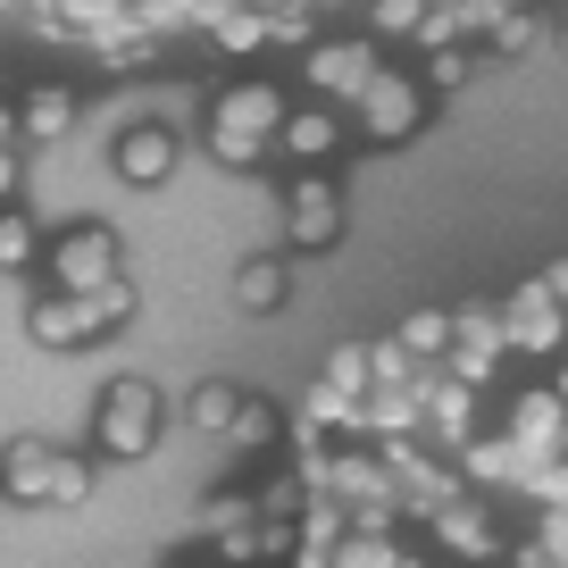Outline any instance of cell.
<instances>
[{
    "instance_id": "obj_1",
    "label": "cell",
    "mask_w": 568,
    "mask_h": 568,
    "mask_svg": "<svg viewBox=\"0 0 568 568\" xmlns=\"http://www.w3.org/2000/svg\"><path fill=\"white\" fill-rule=\"evenodd\" d=\"M125 318H134V284L109 276L101 293H51L26 326H34V343H51V352H75V343L109 335V326H125Z\"/></svg>"
},
{
    "instance_id": "obj_2",
    "label": "cell",
    "mask_w": 568,
    "mask_h": 568,
    "mask_svg": "<svg viewBox=\"0 0 568 568\" xmlns=\"http://www.w3.org/2000/svg\"><path fill=\"white\" fill-rule=\"evenodd\" d=\"M0 494L26 501V510H75V501L92 494V468L59 460L51 444H9V460H0Z\"/></svg>"
},
{
    "instance_id": "obj_3",
    "label": "cell",
    "mask_w": 568,
    "mask_h": 568,
    "mask_svg": "<svg viewBox=\"0 0 568 568\" xmlns=\"http://www.w3.org/2000/svg\"><path fill=\"white\" fill-rule=\"evenodd\" d=\"M160 444V385L151 376H118L101 393V452L109 460H142Z\"/></svg>"
},
{
    "instance_id": "obj_4",
    "label": "cell",
    "mask_w": 568,
    "mask_h": 568,
    "mask_svg": "<svg viewBox=\"0 0 568 568\" xmlns=\"http://www.w3.org/2000/svg\"><path fill=\"white\" fill-rule=\"evenodd\" d=\"M51 276H59V293H101V284L118 276V234L109 226H68L51 243Z\"/></svg>"
},
{
    "instance_id": "obj_5",
    "label": "cell",
    "mask_w": 568,
    "mask_h": 568,
    "mask_svg": "<svg viewBox=\"0 0 568 568\" xmlns=\"http://www.w3.org/2000/svg\"><path fill=\"white\" fill-rule=\"evenodd\" d=\"M118 176L142 184V193L168 184V176H176V134H168V125H134V134L118 142Z\"/></svg>"
},
{
    "instance_id": "obj_6",
    "label": "cell",
    "mask_w": 568,
    "mask_h": 568,
    "mask_svg": "<svg viewBox=\"0 0 568 568\" xmlns=\"http://www.w3.org/2000/svg\"><path fill=\"white\" fill-rule=\"evenodd\" d=\"M359 101H368V142H402L409 125H418V109H426L418 84H402V75H376Z\"/></svg>"
},
{
    "instance_id": "obj_7",
    "label": "cell",
    "mask_w": 568,
    "mask_h": 568,
    "mask_svg": "<svg viewBox=\"0 0 568 568\" xmlns=\"http://www.w3.org/2000/svg\"><path fill=\"white\" fill-rule=\"evenodd\" d=\"M310 75H318L326 92H368L376 84V51L368 42H326V51L310 59Z\"/></svg>"
},
{
    "instance_id": "obj_8",
    "label": "cell",
    "mask_w": 568,
    "mask_h": 568,
    "mask_svg": "<svg viewBox=\"0 0 568 568\" xmlns=\"http://www.w3.org/2000/svg\"><path fill=\"white\" fill-rule=\"evenodd\" d=\"M267 125H284V101L267 84H243L217 101V134H267Z\"/></svg>"
},
{
    "instance_id": "obj_9",
    "label": "cell",
    "mask_w": 568,
    "mask_h": 568,
    "mask_svg": "<svg viewBox=\"0 0 568 568\" xmlns=\"http://www.w3.org/2000/svg\"><path fill=\"white\" fill-rule=\"evenodd\" d=\"M18 125H26V142H59V134L75 125V92H68V84H42V92H26Z\"/></svg>"
},
{
    "instance_id": "obj_10",
    "label": "cell",
    "mask_w": 568,
    "mask_h": 568,
    "mask_svg": "<svg viewBox=\"0 0 568 568\" xmlns=\"http://www.w3.org/2000/svg\"><path fill=\"white\" fill-rule=\"evenodd\" d=\"M335 226H343L335 193H326V184H293V234H302L310 251H326V243H335Z\"/></svg>"
},
{
    "instance_id": "obj_11",
    "label": "cell",
    "mask_w": 568,
    "mask_h": 568,
    "mask_svg": "<svg viewBox=\"0 0 568 568\" xmlns=\"http://www.w3.org/2000/svg\"><path fill=\"white\" fill-rule=\"evenodd\" d=\"M551 335H560V310H551V284H544V293H527V302H518L510 343H518V352H544Z\"/></svg>"
},
{
    "instance_id": "obj_12",
    "label": "cell",
    "mask_w": 568,
    "mask_h": 568,
    "mask_svg": "<svg viewBox=\"0 0 568 568\" xmlns=\"http://www.w3.org/2000/svg\"><path fill=\"white\" fill-rule=\"evenodd\" d=\"M560 409H568V402H551V393H527V402H518V444L551 452V444H560Z\"/></svg>"
},
{
    "instance_id": "obj_13",
    "label": "cell",
    "mask_w": 568,
    "mask_h": 568,
    "mask_svg": "<svg viewBox=\"0 0 568 568\" xmlns=\"http://www.w3.org/2000/svg\"><path fill=\"white\" fill-rule=\"evenodd\" d=\"M42 260V234L26 210H0V267H34Z\"/></svg>"
},
{
    "instance_id": "obj_14",
    "label": "cell",
    "mask_w": 568,
    "mask_h": 568,
    "mask_svg": "<svg viewBox=\"0 0 568 568\" xmlns=\"http://www.w3.org/2000/svg\"><path fill=\"white\" fill-rule=\"evenodd\" d=\"M234 302H243V310H276L284 302V260H251L243 284H234Z\"/></svg>"
},
{
    "instance_id": "obj_15",
    "label": "cell",
    "mask_w": 568,
    "mask_h": 568,
    "mask_svg": "<svg viewBox=\"0 0 568 568\" xmlns=\"http://www.w3.org/2000/svg\"><path fill=\"white\" fill-rule=\"evenodd\" d=\"M276 142H284V151H302V160H318V151H335V118H318V109H310V118H284Z\"/></svg>"
},
{
    "instance_id": "obj_16",
    "label": "cell",
    "mask_w": 568,
    "mask_h": 568,
    "mask_svg": "<svg viewBox=\"0 0 568 568\" xmlns=\"http://www.w3.org/2000/svg\"><path fill=\"white\" fill-rule=\"evenodd\" d=\"M234 418H243V402H234L226 385H201V393H193V426H210V435H226Z\"/></svg>"
},
{
    "instance_id": "obj_17",
    "label": "cell",
    "mask_w": 568,
    "mask_h": 568,
    "mask_svg": "<svg viewBox=\"0 0 568 568\" xmlns=\"http://www.w3.org/2000/svg\"><path fill=\"white\" fill-rule=\"evenodd\" d=\"M452 318H402V352H444Z\"/></svg>"
},
{
    "instance_id": "obj_18",
    "label": "cell",
    "mask_w": 568,
    "mask_h": 568,
    "mask_svg": "<svg viewBox=\"0 0 568 568\" xmlns=\"http://www.w3.org/2000/svg\"><path fill=\"white\" fill-rule=\"evenodd\" d=\"M267 426H276V418H267L260 402H243V418H234L226 435H234V444H243V452H260V444H267Z\"/></svg>"
},
{
    "instance_id": "obj_19",
    "label": "cell",
    "mask_w": 568,
    "mask_h": 568,
    "mask_svg": "<svg viewBox=\"0 0 568 568\" xmlns=\"http://www.w3.org/2000/svg\"><path fill=\"white\" fill-rule=\"evenodd\" d=\"M376 18H385V26H409V18H418V0H385Z\"/></svg>"
},
{
    "instance_id": "obj_20",
    "label": "cell",
    "mask_w": 568,
    "mask_h": 568,
    "mask_svg": "<svg viewBox=\"0 0 568 568\" xmlns=\"http://www.w3.org/2000/svg\"><path fill=\"white\" fill-rule=\"evenodd\" d=\"M18 193V160H9V151H0V201Z\"/></svg>"
},
{
    "instance_id": "obj_21",
    "label": "cell",
    "mask_w": 568,
    "mask_h": 568,
    "mask_svg": "<svg viewBox=\"0 0 568 568\" xmlns=\"http://www.w3.org/2000/svg\"><path fill=\"white\" fill-rule=\"evenodd\" d=\"M18 134H26V125H18V118H9V109H0V151H9V142H18Z\"/></svg>"
},
{
    "instance_id": "obj_22",
    "label": "cell",
    "mask_w": 568,
    "mask_h": 568,
    "mask_svg": "<svg viewBox=\"0 0 568 568\" xmlns=\"http://www.w3.org/2000/svg\"><path fill=\"white\" fill-rule=\"evenodd\" d=\"M560 402H568V368H560Z\"/></svg>"
}]
</instances>
